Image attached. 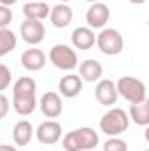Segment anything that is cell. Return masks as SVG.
Instances as JSON below:
<instances>
[{
	"mask_svg": "<svg viewBox=\"0 0 149 151\" xmlns=\"http://www.w3.org/2000/svg\"><path fill=\"white\" fill-rule=\"evenodd\" d=\"M18 0H0V5H7V7H11V5H14Z\"/></svg>",
	"mask_w": 149,
	"mask_h": 151,
	"instance_id": "484cf974",
	"label": "cell"
},
{
	"mask_svg": "<svg viewBox=\"0 0 149 151\" xmlns=\"http://www.w3.org/2000/svg\"><path fill=\"white\" fill-rule=\"evenodd\" d=\"M49 18H51V25L56 27V28H65L72 23V18H74V12H72V7L67 5V4H58L54 5L51 11H49Z\"/></svg>",
	"mask_w": 149,
	"mask_h": 151,
	"instance_id": "e0dca14e",
	"label": "cell"
},
{
	"mask_svg": "<svg viewBox=\"0 0 149 151\" xmlns=\"http://www.w3.org/2000/svg\"><path fill=\"white\" fill-rule=\"evenodd\" d=\"M49 5L42 0H35V2H28L23 5V14L27 19H37V21H42L49 16Z\"/></svg>",
	"mask_w": 149,
	"mask_h": 151,
	"instance_id": "ac0fdd59",
	"label": "cell"
},
{
	"mask_svg": "<svg viewBox=\"0 0 149 151\" xmlns=\"http://www.w3.org/2000/svg\"><path fill=\"white\" fill-rule=\"evenodd\" d=\"M146 151H149V150H146Z\"/></svg>",
	"mask_w": 149,
	"mask_h": 151,
	"instance_id": "4dcf8cb0",
	"label": "cell"
},
{
	"mask_svg": "<svg viewBox=\"0 0 149 151\" xmlns=\"http://www.w3.org/2000/svg\"><path fill=\"white\" fill-rule=\"evenodd\" d=\"M39 107H40V113L44 114L46 118H49V119L58 118L60 114L63 113L62 95L58 91H46L40 97V100H39Z\"/></svg>",
	"mask_w": 149,
	"mask_h": 151,
	"instance_id": "30bf717a",
	"label": "cell"
},
{
	"mask_svg": "<svg viewBox=\"0 0 149 151\" xmlns=\"http://www.w3.org/2000/svg\"><path fill=\"white\" fill-rule=\"evenodd\" d=\"M0 151H18L16 146H11V144H0Z\"/></svg>",
	"mask_w": 149,
	"mask_h": 151,
	"instance_id": "d4e9b609",
	"label": "cell"
},
{
	"mask_svg": "<svg viewBox=\"0 0 149 151\" xmlns=\"http://www.w3.org/2000/svg\"><path fill=\"white\" fill-rule=\"evenodd\" d=\"M49 60H51V63L56 69L67 70V72L74 70L75 67L79 65L77 53L70 46H67V44H56V46H53L51 51H49Z\"/></svg>",
	"mask_w": 149,
	"mask_h": 151,
	"instance_id": "8992f818",
	"label": "cell"
},
{
	"mask_svg": "<svg viewBox=\"0 0 149 151\" xmlns=\"http://www.w3.org/2000/svg\"><path fill=\"white\" fill-rule=\"evenodd\" d=\"M104 151H128V144L119 137H109L104 142Z\"/></svg>",
	"mask_w": 149,
	"mask_h": 151,
	"instance_id": "44dd1931",
	"label": "cell"
},
{
	"mask_svg": "<svg viewBox=\"0 0 149 151\" xmlns=\"http://www.w3.org/2000/svg\"><path fill=\"white\" fill-rule=\"evenodd\" d=\"M128 118L132 121H135V125H139V127H148L149 125V104H148V100L139 102V104H130Z\"/></svg>",
	"mask_w": 149,
	"mask_h": 151,
	"instance_id": "d6986e66",
	"label": "cell"
},
{
	"mask_svg": "<svg viewBox=\"0 0 149 151\" xmlns=\"http://www.w3.org/2000/svg\"><path fill=\"white\" fill-rule=\"evenodd\" d=\"M18 39L11 28H0V58L16 49Z\"/></svg>",
	"mask_w": 149,
	"mask_h": 151,
	"instance_id": "ffe728a7",
	"label": "cell"
},
{
	"mask_svg": "<svg viewBox=\"0 0 149 151\" xmlns=\"http://www.w3.org/2000/svg\"><path fill=\"white\" fill-rule=\"evenodd\" d=\"M7 113H9V99L4 93H0V119H4Z\"/></svg>",
	"mask_w": 149,
	"mask_h": 151,
	"instance_id": "cb8c5ba5",
	"label": "cell"
},
{
	"mask_svg": "<svg viewBox=\"0 0 149 151\" xmlns=\"http://www.w3.org/2000/svg\"><path fill=\"white\" fill-rule=\"evenodd\" d=\"M84 2H90V4H95V2H100V0H84Z\"/></svg>",
	"mask_w": 149,
	"mask_h": 151,
	"instance_id": "83f0119b",
	"label": "cell"
},
{
	"mask_svg": "<svg viewBox=\"0 0 149 151\" xmlns=\"http://www.w3.org/2000/svg\"><path fill=\"white\" fill-rule=\"evenodd\" d=\"M12 9L7 5H0V28H9V25L12 23Z\"/></svg>",
	"mask_w": 149,
	"mask_h": 151,
	"instance_id": "603a6c76",
	"label": "cell"
},
{
	"mask_svg": "<svg viewBox=\"0 0 149 151\" xmlns=\"http://www.w3.org/2000/svg\"><path fill=\"white\" fill-rule=\"evenodd\" d=\"M117 91H116V84L111 79H100L97 81L95 86V99L100 106L104 107H112L117 102Z\"/></svg>",
	"mask_w": 149,
	"mask_h": 151,
	"instance_id": "8fae6325",
	"label": "cell"
},
{
	"mask_svg": "<svg viewBox=\"0 0 149 151\" xmlns=\"http://www.w3.org/2000/svg\"><path fill=\"white\" fill-rule=\"evenodd\" d=\"M111 18V9L102 4V2H95L88 7L86 11V23L91 30H97V28H105L107 21Z\"/></svg>",
	"mask_w": 149,
	"mask_h": 151,
	"instance_id": "9c48e42d",
	"label": "cell"
},
{
	"mask_svg": "<svg viewBox=\"0 0 149 151\" xmlns=\"http://www.w3.org/2000/svg\"><path fill=\"white\" fill-rule=\"evenodd\" d=\"M19 35L27 44L37 46L46 37V27L42 21H37V19H25L19 27Z\"/></svg>",
	"mask_w": 149,
	"mask_h": 151,
	"instance_id": "ba28073f",
	"label": "cell"
},
{
	"mask_svg": "<svg viewBox=\"0 0 149 151\" xmlns=\"http://www.w3.org/2000/svg\"><path fill=\"white\" fill-rule=\"evenodd\" d=\"M104 74V67L98 60H93V58H88L84 62L79 63V77L86 83H97L102 79Z\"/></svg>",
	"mask_w": 149,
	"mask_h": 151,
	"instance_id": "5bb4252c",
	"label": "cell"
},
{
	"mask_svg": "<svg viewBox=\"0 0 149 151\" xmlns=\"http://www.w3.org/2000/svg\"><path fill=\"white\" fill-rule=\"evenodd\" d=\"M42 2H47V0H42Z\"/></svg>",
	"mask_w": 149,
	"mask_h": 151,
	"instance_id": "f546056e",
	"label": "cell"
},
{
	"mask_svg": "<svg viewBox=\"0 0 149 151\" xmlns=\"http://www.w3.org/2000/svg\"><path fill=\"white\" fill-rule=\"evenodd\" d=\"M95 32L90 28V27H77L74 28L72 35H70V40L74 44V47L81 49V51H88L95 46Z\"/></svg>",
	"mask_w": 149,
	"mask_h": 151,
	"instance_id": "9a60e30c",
	"label": "cell"
},
{
	"mask_svg": "<svg viewBox=\"0 0 149 151\" xmlns=\"http://www.w3.org/2000/svg\"><path fill=\"white\" fill-rule=\"evenodd\" d=\"M19 60H21V65H23L27 70H30V72L42 70V69L46 67V63H47L46 53H44L42 49H39V47H30V49L23 51V55H21Z\"/></svg>",
	"mask_w": 149,
	"mask_h": 151,
	"instance_id": "7c38bea8",
	"label": "cell"
},
{
	"mask_svg": "<svg viewBox=\"0 0 149 151\" xmlns=\"http://www.w3.org/2000/svg\"><path fill=\"white\" fill-rule=\"evenodd\" d=\"M116 84V91L117 95H121L125 100H128L130 104H139V102H144L148 100V90H146V84L137 79V77H132V76H123L117 79Z\"/></svg>",
	"mask_w": 149,
	"mask_h": 151,
	"instance_id": "277c9868",
	"label": "cell"
},
{
	"mask_svg": "<svg viewBox=\"0 0 149 151\" xmlns=\"http://www.w3.org/2000/svg\"><path fill=\"white\" fill-rule=\"evenodd\" d=\"M128 2H130V4H133V5H142L146 0H128Z\"/></svg>",
	"mask_w": 149,
	"mask_h": 151,
	"instance_id": "4316f807",
	"label": "cell"
},
{
	"mask_svg": "<svg viewBox=\"0 0 149 151\" xmlns=\"http://www.w3.org/2000/svg\"><path fill=\"white\" fill-rule=\"evenodd\" d=\"M100 142L98 134L90 127H81L65 134L62 137V146L65 151H90L95 150Z\"/></svg>",
	"mask_w": 149,
	"mask_h": 151,
	"instance_id": "7a4b0ae2",
	"label": "cell"
},
{
	"mask_svg": "<svg viewBox=\"0 0 149 151\" xmlns=\"http://www.w3.org/2000/svg\"><path fill=\"white\" fill-rule=\"evenodd\" d=\"M12 107L19 116H30L37 107V83L23 76L12 86Z\"/></svg>",
	"mask_w": 149,
	"mask_h": 151,
	"instance_id": "6da1fadb",
	"label": "cell"
},
{
	"mask_svg": "<svg viewBox=\"0 0 149 151\" xmlns=\"http://www.w3.org/2000/svg\"><path fill=\"white\" fill-rule=\"evenodd\" d=\"M58 93L65 99H75L82 91V79L77 74H67L63 76L58 83Z\"/></svg>",
	"mask_w": 149,
	"mask_h": 151,
	"instance_id": "4fadbf2b",
	"label": "cell"
},
{
	"mask_svg": "<svg viewBox=\"0 0 149 151\" xmlns=\"http://www.w3.org/2000/svg\"><path fill=\"white\" fill-rule=\"evenodd\" d=\"M34 134H35V130H34V125L28 121V119H19L16 125H14V128H12V139H14V144L16 146H28L30 142H32V139H34Z\"/></svg>",
	"mask_w": 149,
	"mask_h": 151,
	"instance_id": "2e32d148",
	"label": "cell"
},
{
	"mask_svg": "<svg viewBox=\"0 0 149 151\" xmlns=\"http://www.w3.org/2000/svg\"><path fill=\"white\" fill-rule=\"evenodd\" d=\"M95 44L98 46V49L107 55V56H116L123 51L125 47V40L123 35L116 30V28H102L100 34L95 39Z\"/></svg>",
	"mask_w": 149,
	"mask_h": 151,
	"instance_id": "5b68a950",
	"label": "cell"
},
{
	"mask_svg": "<svg viewBox=\"0 0 149 151\" xmlns=\"http://www.w3.org/2000/svg\"><path fill=\"white\" fill-rule=\"evenodd\" d=\"M12 83V74H11V69L4 63H0V93L4 90H7Z\"/></svg>",
	"mask_w": 149,
	"mask_h": 151,
	"instance_id": "7402d4cb",
	"label": "cell"
},
{
	"mask_svg": "<svg viewBox=\"0 0 149 151\" xmlns=\"http://www.w3.org/2000/svg\"><path fill=\"white\" fill-rule=\"evenodd\" d=\"M63 137V128L56 119H46L37 127V141L40 144L53 146Z\"/></svg>",
	"mask_w": 149,
	"mask_h": 151,
	"instance_id": "52a82bcc",
	"label": "cell"
},
{
	"mask_svg": "<svg viewBox=\"0 0 149 151\" xmlns=\"http://www.w3.org/2000/svg\"><path fill=\"white\" fill-rule=\"evenodd\" d=\"M70 0H60V4H69Z\"/></svg>",
	"mask_w": 149,
	"mask_h": 151,
	"instance_id": "f1b7e54d",
	"label": "cell"
},
{
	"mask_svg": "<svg viewBox=\"0 0 149 151\" xmlns=\"http://www.w3.org/2000/svg\"><path fill=\"white\" fill-rule=\"evenodd\" d=\"M130 127L128 113L121 107H112L100 118V130L107 137H119Z\"/></svg>",
	"mask_w": 149,
	"mask_h": 151,
	"instance_id": "3957f363",
	"label": "cell"
}]
</instances>
